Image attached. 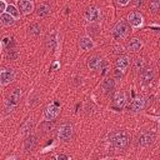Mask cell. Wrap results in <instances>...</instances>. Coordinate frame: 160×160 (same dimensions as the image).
<instances>
[{
  "label": "cell",
  "mask_w": 160,
  "mask_h": 160,
  "mask_svg": "<svg viewBox=\"0 0 160 160\" xmlns=\"http://www.w3.org/2000/svg\"><path fill=\"white\" fill-rule=\"evenodd\" d=\"M102 65V60L99 56H91L88 60V66L90 70H99Z\"/></svg>",
  "instance_id": "cell-12"
},
{
  "label": "cell",
  "mask_w": 160,
  "mask_h": 160,
  "mask_svg": "<svg viewBox=\"0 0 160 160\" xmlns=\"http://www.w3.org/2000/svg\"><path fill=\"white\" fill-rule=\"evenodd\" d=\"M155 140V135L151 132V131H144L139 135L138 138V144L139 146L141 148H146V146H150Z\"/></svg>",
  "instance_id": "cell-5"
},
{
  "label": "cell",
  "mask_w": 160,
  "mask_h": 160,
  "mask_svg": "<svg viewBox=\"0 0 160 160\" xmlns=\"http://www.w3.org/2000/svg\"><path fill=\"white\" fill-rule=\"evenodd\" d=\"M140 79L144 84H150L154 79V70L151 68H144L140 72Z\"/></svg>",
  "instance_id": "cell-9"
},
{
  "label": "cell",
  "mask_w": 160,
  "mask_h": 160,
  "mask_svg": "<svg viewBox=\"0 0 160 160\" xmlns=\"http://www.w3.org/2000/svg\"><path fill=\"white\" fill-rule=\"evenodd\" d=\"M8 14H10L14 19H18L19 16H20V14H19V11L16 10V8L14 6V5H6V10H5Z\"/></svg>",
  "instance_id": "cell-24"
},
{
  "label": "cell",
  "mask_w": 160,
  "mask_h": 160,
  "mask_svg": "<svg viewBox=\"0 0 160 160\" xmlns=\"http://www.w3.org/2000/svg\"><path fill=\"white\" fill-rule=\"evenodd\" d=\"M40 31H41V28H40V25L36 24V22L31 24L30 28H29V34L32 35V36H38V35L40 34Z\"/></svg>",
  "instance_id": "cell-23"
},
{
  "label": "cell",
  "mask_w": 160,
  "mask_h": 160,
  "mask_svg": "<svg viewBox=\"0 0 160 160\" xmlns=\"http://www.w3.org/2000/svg\"><path fill=\"white\" fill-rule=\"evenodd\" d=\"M150 9L152 12H158L160 9V0H151L150 2Z\"/></svg>",
  "instance_id": "cell-26"
},
{
  "label": "cell",
  "mask_w": 160,
  "mask_h": 160,
  "mask_svg": "<svg viewBox=\"0 0 160 160\" xmlns=\"http://www.w3.org/2000/svg\"><path fill=\"white\" fill-rule=\"evenodd\" d=\"M51 120H48L46 122H42L41 124V129L45 131V132H51L52 131V129H54V122H50Z\"/></svg>",
  "instance_id": "cell-25"
},
{
  "label": "cell",
  "mask_w": 160,
  "mask_h": 160,
  "mask_svg": "<svg viewBox=\"0 0 160 160\" xmlns=\"http://www.w3.org/2000/svg\"><path fill=\"white\" fill-rule=\"evenodd\" d=\"M55 44H56V40L54 36H48L46 39V46L50 48V49H54L55 48Z\"/></svg>",
  "instance_id": "cell-27"
},
{
  "label": "cell",
  "mask_w": 160,
  "mask_h": 160,
  "mask_svg": "<svg viewBox=\"0 0 160 160\" xmlns=\"http://www.w3.org/2000/svg\"><path fill=\"white\" fill-rule=\"evenodd\" d=\"M79 46H80L81 50L86 51V50H90V49L94 48V41H92L91 38L84 36V38H81V39L79 40Z\"/></svg>",
  "instance_id": "cell-11"
},
{
  "label": "cell",
  "mask_w": 160,
  "mask_h": 160,
  "mask_svg": "<svg viewBox=\"0 0 160 160\" xmlns=\"http://www.w3.org/2000/svg\"><path fill=\"white\" fill-rule=\"evenodd\" d=\"M129 65H130V60H129V58L128 56H120L118 60H116V68H118V70H121L122 72L129 68Z\"/></svg>",
  "instance_id": "cell-14"
},
{
  "label": "cell",
  "mask_w": 160,
  "mask_h": 160,
  "mask_svg": "<svg viewBox=\"0 0 160 160\" xmlns=\"http://www.w3.org/2000/svg\"><path fill=\"white\" fill-rule=\"evenodd\" d=\"M59 112H60L59 106H58V105H55V104H51V105H49V106L45 109L44 116H45V119H46V120H54V119L59 115Z\"/></svg>",
  "instance_id": "cell-7"
},
{
  "label": "cell",
  "mask_w": 160,
  "mask_h": 160,
  "mask_svg": "<svg viewBox=\"0 0 160 160\" xmlns=\"http://www.w3.org/2000/svg\"><path fill=\"white\" fill-rule=\"evenodd\" d=\"M129 22L132 28H140L142 25V16L136 11L130 12L129 14Z\"/></svg>",
  "instance_id": "cell-10"
},
{
  "label": "cell",
  "mask_w": 160,
  "mask_h": 160,
  "mask_svg": "<svg viewBox=\"0 0 160 160\" xmlns=\"http://www.w3.org/2000/svg\"><path fill=\"white\" fill-rule=\"evenodd\" d=\"M131 108H132V111H135V112L141 111V110L145 108V100H144L142 98H136V99L132 101Z\"/></svg>",
  "instance_id": "cell-18"
},
{
  "label": "cell",
  "mask_w": 160,
  "mask_h": 160,
  "mask_svg": "<svg viewBox=\"0 0 160 160\" xmlns=\"http://www.w3.org/2000/svg\"><path fill=\"white\" fill-rule=\"evenodd\" d=\"M56 159L58 160H60V159H64V160H66V159H69L66 155H64V154H59V155H56Z\"/></svg>",
  "instance_id": "cell-32"
},
{
  "label": "cell",
  "mask_w": 160,
  "mask_h": 160,
  "mask_svg": "<svg viewBox=\"0 0 160 160\" xmlns=\"http://www.w3.org/2000/svg\"><path fill=\"white\" fill-rule=\"evenodd\" d=\"M19 8L24 14H30L34 10V4L31 0H19Z\"/></svg>",
  "instance_id": "cell-13"
},
{
  "label": "cell",
  "mask_w": 160,
  "mask_h": 160,
  "mask_svg": "<svg viewBox=\"0 0 160 160\" xmlns=\"http://www.w3.org/2000/svg\"><path fill=\"white\" fill-rule=\"evenodd\" d=\"M128 32H129V26H128V22L124 20H120L119 22H116V25L112 29V34L118 39L125 38L128 35Z\"/></svg>",
  "instance_id": "cell-3"
},
{
  "label": "cell",
  "mask_w": 160,
  "mask_h": 160,
  "mask_svg": "<svg viewBox=\"0 0 160 160\" xmlns=\"http://www.w3.org/2000/svg\"><path fill=\"white\" fill-rule=\"evenodd\" d=\"M36 142H38L36 138H35V136H32V135H29V136L25 139L24 149H25L26 151H32V150L35 149V146H36Z\"/></svg>",
  "instance_id": "cell-16"
},
{
  "label": "cell",
  "mask_w": 160,
  "mask_h": 160,
  "mask_svg": "<svg viewBox=\"0 0 160 160\" xmlns=\"http://www.w3.org/2000/svg\"><path fill=\"white\" fill-rule=\"evenodd\" d=\"M116 2L119 5H121V6H125V5H128L130 2V0H116Z\"/></svg>",
  "instance_id": "cell-31"
},
{
  "label": "cell",
  "mask_w": 160,
  "mask_h": 160,
  "mask_svg": "<svg viewBox=\"0 0 160 160\" xmlns=\"http://www.w3.org/2000/svg\"><path fill=\"white\" fill-rule=\"evenodd\" d=\"M129 135L125 132V131H122V130H120V131H114L111 135H110V141H111V144L115 146V148H118V149H124V148H126L128 146V144H129Z\"/></svg>",
  "instance_id": "cell-1"
},
{
  "label": "cell",
  "mask_w": 160,
  "mask_h": 160,
  "mask_svg": "<svg viewBox=\"0 0 160 160\" xmlns=\"http://www.w3.org/2000/svg\"><path fill=\"white\" fill-rule=\"evenodd\" d=\"M0 21H1V24L2 25H5V26H10V25H12L14 24V18L10 15V14H8V12H2L1 14V16H0Z\"/></svg>",
  "instance_id": "cell-21"
},
{
  "label": "cell",
  "mask_w": 160,
  "mask_h": 160,
  "mask_svg": "<svg viewBox=\"0 0 160 160\" xmlns=\"http://www.w3.org/2000/svg\"><path fill=\"white\" fill-rule=\"evenodd\" d=\"M6 10V2L5 0H0V14H2Z\"/></svg>",
  "instance_id": "cell-30"
},
{
  "label": "cell",
  "mask_w": 160,
  "mask_h": 160,
  "mask_svg": "<svg viewBox=\"0 0 160 160\" xmlns=\"http://www.w3.org/2000/svg\"><path fill=\"white\" fill-rule=\"evenodd\" d=\"M58 138L64 142L70 141L72 138V126L70 124H62L58 131Z\"/></svg>",
  "instance_id": "cell-4"
},
{
  "label": "cell",
  "mask_w": 160,
  "mask_h": 160,
  "mask_svg": "<svg viewBox=\"0 0 160 160\" xmlns=\"http://www.w3.org/2000/svg\"><path fill=\"white\" fill-rule=\"evenodd\" d=\"M99 18H100V10L98 8L91 6L85 11V19L90 22H94V21L99 20Z\"/></svg>",
  "instance_id": "cell-8"
},
{
  "label": "cell",
  "mask_w": 160,
  "mask_h": 160,
  "mask_svg": "<svg viewBox=\"0 0 160 160\" xmlns=\"http://www.w3.org/2000/svg\"><path fill=\"white\" fill-rule=\"evenodd\" d=\"M14 80V71L11 69L4 68L0 70V85H8Z\"/></svg>",
  "instance_id": "cell-6"
},
{
  "label": "cell",
  "mask_w": 160,
  "mask_h": 160,
  "mask_svg": "<svg viewBox=\"0 0 160 160\" xmlns=\"http://www.w3.org/2000/svg\"><path fill=\"white\" fill-rule=\"evenodd\" d=\"M114 86H115V81H114V79L108 78V79H105V80L102 81V90H104L106 94L111 92L112 89H114Z\"/></svg>",
  "instance_id": "cell-19"
},
{
  "label": "cell",
  "mask_w": 160,
  "mask_h": 160,
  "mask_svg": "<svg viewBox=\"0 0 160 160\" xmlns=\"http://www.w3.org/2000/svg\"><path fill=\"white\" fill-rule=\"evenodd\" d=\"M141 46H142V42H141V40H140V39H138V38H132V39L129 41V44H128L129 50H130V51H132V52L139 51V50L141 49Z\"/></svg>",
  "instance_id": "cell-17"
},
{
  "label": "cell",
  "mask_w": 160,
  "mask_h": 160,
  "mask_svg": "<svg viewBox=\"0 0 160 160\" xmlns=\"http://www.w3.org/2000/svg\"><path fill=\"white\" fill-rule=\"evenodd\" d=\"M125 101H126V96H125V92L124 91H118L114 96V104L116 108H122L125 105Z\"/></svg>",
  "instance_id": "cell-15"
},
{
  "label": "cell",
  "mask_w": 160,
  "mask_h": 160,
  "mask_svg": "<svg viewBox=\"0 0 160 160\" xmlns=\"http://www.w3.org/2000/svg\"><path fill=\"white\" fill-rule=\"evenodd\" d=\"M32 126H34V121H32L31 119H29V120L22 125V128H21V134H24V135L30 134V131L32 130Z\"/></svg>",
  "instance_id": "cell-22"
},
{
  "label": "cell",
  "mask_w": 160,
  "mask_h": 160,
  "mask_svg": "<svg viewBox=\"0 0 160 160\" xmlns=\"http://www.w3.org/2000/svg\"><path fill=\"white\" fill-rule=\"evenodd\" d=\"M21 98V90L20 89H14V91L9 95V98L5 101V111L6 112H11L15 110V108L18 106L19 101Z\"/></svg>",
  "instance_id": "cell-2"
},
{
  "label": "cell",
  "mask_w": 160,
  "mask_h": 160,
  "mask_svg": "<svg viewBox=\"0 0 160 160\" xmlns=\"http://www.w3.org/2000/svg\"><path fill=\"white\" fill-rule=\"evenodd\" d=\"M16 56H18L16 51H15L14 49H10V50H9V52H8V58H9V59H11V60H14V59H16Z\"/></svg>",
  "instance_id": "cell-29"
},
{
  "label": "cell",
  "mask_w": 160,
  "mask_h": 160,
  "mask_svg": "<svg viewBox=\"0 0 160 160\" xmlns=\"http://www.w3.org/2000/svg\"><path fill=\"white\" fill-rule=\"evenodd\" d=\"M144 1H145V0H134V4H135L136 6H141V5L144 4Z\"/></svg>",
  "instance_id": "cell-33"
},
{
  "label": "cell",
  "mask_w": 160,
  "mask_h": 160,
  "mask_svg": "<svg viewBox=\"0 0 160 160\" xmlns=\"http://www.w3.org/2000/svg\"><path fill=\"white\" fill-rule=\"evenodd\" d=\"M135 68H136L138 70H141V69H144V68H145V60H144L142 58H139V59H136V61H135Z\"/></svg>",
  "instance_id": "cell-28"
},
{
  "label": "cell",
  "mask_w": 160,
  "mask_h": 160,
  "mask_svg": "<svg viewBox=\"0 0 160 160\" xmlns=\"http://www.w3.org/2000/svg\"><path fill=\"white\" fill-rule=\"evenodd\" d=\"M36 12H38V15H39L40 18H45V16H48V15L50 14V6H49L48 4H40V5L38 6Z\"/></svg>",
  "instance_id": "cell-20"
}]
</instances>
